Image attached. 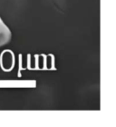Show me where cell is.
Returning <instances> with one entry per match:
<instances>
[{"instance_id":"obj_1","label":"cell","mask_w":116,"mask_h":127,"mask_svg":"<svg viewBox=\"0 0 116 127\" xmlns=\"http://www.w3.org/2000/svg\"><path fill=\"white\" fill-rule=\"evenodd\" d=\"M12 40V32L0 16V47L5 46Z\"/></svg>"}]
</instances>
